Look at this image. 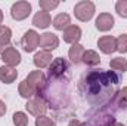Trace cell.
<instances>
[{"instance_id":"6da1fadb","label":"cell","mask_w":127,"mask_h":126,"mask_svg":"<svg viewBox=\"0 0 127 126\" xmlns=\"http://www.w3.org/2000/svg\"><path fill=\"white\" fill-rule=\"evenodd\" d=\"M78 92L90 105L105 107L120 92V76L102 68L87 70L78 80Z\"/></svg>"},{"instance_id":"7a4b0ae2","label":"cell","mask_w":127,"mask_h":126,"mask_svg":"<svg viewBox=\"0 0 127 126\" xmlns=\"http://www.w3.org/2000/svg\"><path fill=\"white\" fill-rule=\"evenodd\" d=\"M68 71H69V65L65 58H55L52 64L49 65V73H47V79L50 80H61L65 76L68 77Z\"/></svg>"},{"instance_id":"3957f363","label":"cell","mask_w":127,"mask_h":126,"mask_svg":"<svg viewBox=\"0 0 127 126\" xmlns=\"http://www.w3.org/2000/svg\"><path fill=\"white\" fill-rule=\"evenodd\" d=\"M96 12L95 3L90 1V0H81L78 1L75 6H74V15L78 21H83V22H87L93 18Z\"/></svg>"},{"instance_id":"277c9868","label":"cell","mask_w":127,"mask_h":126,"mask_svg":"<svg viewBox=\"0 0 127 126\" xmlns=\"http://www.w3.org/2000/svg\"><path fill=\"white\" fill-rule=\"evenodd\" d=\"M30 13H31V3L25 1V0L16 1L10 7V15H12V18L15 21H22V19L28 18Z\"/></svg>"},{"instance_id":"5b68a950","label":"cell","mask_w":127,"mask_h":126,"mask_svg":"<svg viewBox=\"0 0 127 126\" xmlns=\"http://www.w3.org/2000/svg\"><path fill=\"white\" fill-rule=\"evenodd\" d=\"M21 45L24 48L25 52H34L38 46H40V34L35 30H28L24 33L22 39H21Z\"/></svg>"},{"instance_id":"8992f818","label":"cell","mask_w":127,"mask_h":126,"mask_svg":"<svg viewBox=\"0 0 127 126\" xmlns=\"http://www.w3.org/2000/svg\"><path fill=\"white\" fill-rule=\"evenodd\" d=\"M25 108L30 114L35 116V117H40V116H44V113L47 111V104L41 98L37 96V98H31V99L27 101Z\"/></svg>"},{"instance_id":"52a82bcc","label":"cell","mask_w":127,"mask_h":126,"mask_svg":"<svg viewBox=\"0 0 127 126\" xmlns=\"http://www.w3.org/2000/svg\"><path fill=\"white\" fill-rule=\"evenodd\" d=\"M25 80L28 82V85L31 86L32 89L35 91V95H37L41 89H43V86H44V83H46V76H44L43 71L34 70V71H31V73L27 76Z\"/></svg>"},{"instance_id":"ba28073f","label":"cell","mask_w":127,"mask_h":126,"mask_svg":"<svg viewBox=\"0 0 127 126\" xmlns=\"http://www.w3.org/2000/svg\"><path fill=\"white\" fill-rule=\"evenodd\" d=\"M59 46V39L56 34L53 33H44L40 36V48L46 52H50V51H55L56 48Z\"/></svg>"},{"instance_id":"9c48e42d","label":"cell","mask_w":127,"mask_h":126,"mask_svg":"<svg viewBox=\"0 0 127 126\" xmlns=\"http://www.w3.org/2000/svg\"><path fill=\"white\" fill-rule=\"evenodd\" d=\"M0 58H1L3 63L6 64V65H9V67H16V65L21 64V54H19L13 46H9V48L0 55Z\"/></svg>"},{"instance_id":"30bf717a","label":"cell","mask_w":127,"mask_h":126,"mask_svg":"<svg viewBox=\"0 0 127 126\" xmlns=\"http://www.w3.org/2000/svg\"><path fill=\"white\" fill-rule=\"evenodd\" d=\"M97 48L100 49V52L111 55L117 51V39L112 36H102L97 40Z\"/></svg>"},{"instance_id":"8fae6325","label":"cell","mask_w":127,"mask_h":126,"mask_svg":"<svg viewBox=\"0 0 127 126\" xmlns=\"http://www.w3.org/2000/svg\"><path fill=\"white\" fill-rule=\"evenodd\" d=\"M114 24H115L114 16H112L111 13H106V12L100 13L95 21V27L99 31H109V30L114 27Z\"/></svg>"},{"instance_id":"7c38bea8","label":"cell","mask_w":127,"mask_h":126,"mask_svg":"<svg viewBox=\"0 0 127 126\" xmlns=\"http://www.w3.org/2000/svg\"><path fill=\"white\" fill-rule=\"evenodd\" d=\"M64 42L71 43V45H77L78 40L81 39V28L78 25H69L68 28L64 30Z\"/></svg>"},{"instance_id":"4fadbf2b","label":"cell","mask_w":127,"mask_h":126,"mask_svg":"<svg viewBox=\"0 0 127 126\" xmlns=\"http://www.w3.org/2000/svg\"><path fill=\"white\" fill-rule=\"evenodd\" d=\"M114 125H115V120L108 113H99L97 116H93L90 119L89 123H86V126H114Z\"/></svg>"},{"instance_id":"5bb4252c","label":"cell","mask_w":127,"mask_h":126,"mask_svg":"<svg viewBox=\"0 0 127 126\" xmlns=\"http://www.w3.org/2000/svg\"><path fill=\"white\" fill-rule=\"evenodd\" d=\"M18 77V71L13 67L9 65H1L0 67V82H3L4 85H10L16 80Z\"/></svg>"},{"instance_id":"9a60e30c","label":"cell","mask_w":127,"mask_h":126,"mask_svg":"<svg viewBox=\"0 0 127 126\" xmlns=\"http://www.w3.org/2000/svg\"><path fill=\"white\" fill-rule=\"evenodd\" d=\"M32 24L38 28H47L50 24H52V18H50V13L46 12V10H40L34 15L32 18Z\"/></svg>"},{"instance_id":"2e32d148","label":"cell","mask_w":127,"mask_h":126,"mask_svg":"<svg viewBox=\"0 0 127 126\" xmlns=\"http://www.w3.org/2000/svg\"><path fill=\"white\" fill-rule=\"evenodd\" d=\"M52 55H50V52H46V51H40V52H37L35 55H34V65L37 67V68H46V67H49L50 64H52Z\"/></svg>"},{"instance_id":"e0dca14e","label":"cell","mask_w":127,"mask_h":126,"mask_svg":"<svg viewBox=\"0 0 127 126\" xmlns=\"http://www.w3.org/2000/svg\"><path fill=\"white\" fill-rule=\"evenodd\" d=\"M10 39H12V31L6 25H0V55L10 46Z\"/></svg>"},{"instance_id":"ac0fdd59","label":"cell","mask_w":127,"mask_h":126,"mask_svg":"<svg viewBox=\"0 0 127 126\" xmlns=\"http://www.w3.org/2000/svg\"><path fill=\"white\" fill-rule=\"evenodd\" d=\"M84 46H81V45H72L71 48H69V51H68V57H69V60L72 61L74 64H80L83 61V55H84Z\"/></svg>"},{"instance_id":"d6986e66","label":"cell","mask_w":127,"mask_h":126,"mask_svg":"<svg viewBox=\"0 0 127 126\" xmlns=\"http://www.w3.org/2000/svg\"><path fill=\"white\" fill-rule=\"evenodd\" d=\"M69 24H71V18L68 13H58L52 21V25L59 31H64L65 28H68Z\"/></svg>"},{"instance_id":"ffe728a7","label":"cell","mask_w":127,"mask_h":126,"mask_svg":"<svg viewBox=\"0 0 127 126\" xmlns=\"http://www.w3.org/2000/svg\"><path fill=\"white\" fill-rule=\"evenodd\" d=\"M81 63H84L89 67H95V65H97L100 63V57H99V54L96 51H86L84 55H83V61Z\"/></svg>"},{"instance_id":"44dd1931","label":"cell","mask_w":127,"mask_h":126,"mask_svg":"<svg viewBox=\"0 0 127 126\" xmlns=\"http://www.w3.org/2000/svg\"><path fill=\"white\" fill-rule=\"evenodd\" d=\"M111 104H114V107H117L120 110H123V108L126 110L127 108V86L117 94V96L114 98V101Z\"/></svg>"},{"instance_id":"7402d4cb","label":"cell","mask_w":127,"mask_h":126,"mask_svg":"<svg viewBox=\"0 0 127 126\" xmlns=\"http://www.w3.org/2000/svg\"><path fill=\"white\" fill-rule=\"evenodd\" d=\"M18 91H19V95H21L22 98H27V99H31L32 96L35 95V91H34L31 86L28 85V82H27V80H22V82L19 83Z\"/></svg>"},{"instance_id":"603a6c76","label":"cell","mask_w":127,"mask_h":126,"mask_svg":"<svg viewBox=\"0 0 127 126\" xmlns=\"http://www.w3.org/2000/svg\"><path fill=\"white\" fill-rule=\"evenodd\" d=\"M109 67H111L112 70H117V71L124 73V71H127V60L123 58V57H117V58L111 60Z\"/></svg>"},{"instance_id":"cb8c5ba5","label":"cell","mask_w":127,"mask_h":126,"mask_svg":"<svg viewBox=\"0 0 127 126\" xmlns=\"http://www.w3.org/2000/svg\"><path fill=\"white\" fill-rule=\"evenodd\" d=\"M12 122L15 126H28V116L22 111H16L12 116Z\"/></svg>"},{"instance_id":"d4e9b609","label":"cell","mask_w":127,"mask_h":126,"mask_svg":"<svg viewBox=\"0 0 127 126\" xmlns=\"http://www.w3.org/2000/svg\"><path fill=\"white\" fill-rule=\"evenodd\" d=\"M38 4H40V7L43 10L49 12V10H52V9H55V7L59 6V0H40Z\"/></svg>"},{"instance_id":"484cf974","label":"cell","mask_w":127,"mask_h":126,"mask_svg":"<svg viewBox=\"0 0 127 126\" xmlns=\"http://www.w3.org/2000/svg\"><path fill=\"white\" fill-rule=\"evenodd\" d=\"M117 51L121 54L127 52V34H120L117 37Z\"/></svg>"},{"instance_id":"4316f807","label":"cell","mask_w":127,"mask_h":126,"mask_svg":"<svg viewBox=\"0 0 127 126\" xmlns=\"http://www.w3.org/2000/svg\"><path fill=\"white\" fill-rule=\"evenodd\" d=\"M115 10L121 18H127V0H118L115 3Z\"/></svg>"},{"instance_id":"83f0119b","label":"cell","mask_w":127,"mask_h":126,"mask_svg":"<svg viewBox=\"0 0 127 126\" xmlns=\"http://www.w3.org/2000/svg\"><path fill=\"white\" fill-rule=\"evenodd\" d=\"M35 126H56L55 120L47 116H40L35 119Z\"/></svg>"},{"instance_id":"f1b7e54d","label":"cell","mask_w":127,"mask_h":126,"mask_svg":"<svg viewBox=\"0 0 127 126\" xmlns=\"http://www.w3.org/2000/svg\"><path fill=\"white\" fill-rule=\"evenodd\" d=\"M6 111H7V107H6V104L0 99V117H1V116H4V114H6Z\"/></svg>"},{"instance_id":"f546056e","label":"cell","mask_w":127,"mask_h":126,"mask_svg":"<svg viewBox=\"0 0 127 126\" xmlns=\"http://www.w3.org/2000/svg\"><path fill=\"white\" fill-rule=\"evenodd\" d=\"M68 126H86V123H83V122H80V120H77V119H72Z\"/></svg>"},{"instance_id":"4dcf8cb0","label":"cell","mask_w":127,"mask_h":126,"mask_svg":"<svg viewBox=\"0 0 127 126\" xmlns=\"http://www.w3.org/2000/svg\"><path fill=\"white\" fill-rule=\"evenodd\" d=\"M3 22V12H1V9H0V24Z\"/></svg>"},{"instance_id":"1f68e13d","label":"cell","mask_w":127,"mask_h":126,"mask_svg":"<svg viewBox=\"0 0 127 126\" xmlns=\"http://www.w3.org/2000/svg\"><path fill=\"white\" fill-rule=\"evenodd\" d=\"M114 126H124V125H123V123H118V122H115V125H114Z\"/></svg>"}]
</instances>
